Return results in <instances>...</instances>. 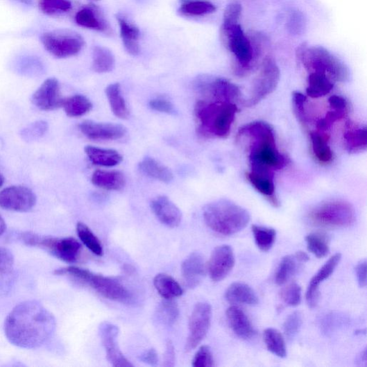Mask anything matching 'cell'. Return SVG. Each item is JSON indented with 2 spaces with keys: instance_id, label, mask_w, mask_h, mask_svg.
<instances>
[{
  "instance_id": "10",
  "label": "cell",
  "mask_w": 367,
  "mask_h": 367,
  "mask_svg": "<svg viewBox=\"0 0 367 367\" xmlns=\"http://www.w3.org/2000/svg\"><path fill=\"white\" fill-rule=\"evenodd\" d=\"M45 49L58 58H70L78 54L85 45L83 37L70 30H56L41 36Z\"/></svg>"
},
{
  "instance_id": "54",
  "label": "cell",
  "mask_w": 367,
  "mask_h": 367,
  "mask_svg": "<svg viewBox=\"0 0 367 367\" xmlns=\"http://www.w3.org/2000/svg\"><path fill=\"white\" fill-rule=\"evenodd\" d=\"M151 109L154 111L165 113L173 114L175 112L174 105L170 101L162 99H155L149 102Z\"/></svg>"
},
{
  "instance_id": "16",
  "label": "cell",
  "mask_w": 367,
  "mask_h": 367,
  "mask_svg": "<svg viewBox=\"0 0 367 367\" xmlns=\"http://www.w3.org/2000/svg\"><path fill=\"white\" fill-rule=\"evenodd\" d=\"M64 99L61 96L60 83L55 78L46 80L33 94L32 101L39 110L53 111L62 107Z\"/></svg>"
},
{
  "instance_id": "7",
  "label": "cell",
  "mask_w": 367,
  "mask_h": 367,
  "mask_svg": "<svg viewBox=\"0 0 367 367\" xmlns=\"http://www.w3.org/2000/svg\"><path fill=\"white\" fill-rule=\"evenodd\" d=\"M314 225L328 228H343L352 226L356 221L354 207L348 202L332 200L314 207L308 214Z\"/></svg>"
},
{
  "instance_id": "27",
  "label": "cell",
  "mask_w": 367,
  "mask_h": 367,
  "mask_svg": "<svg viewBox=\"0 0 367 367\" xmlns=\"http://www.w3.org/2000/svg\"><path fill=\"white\" fill-rule=\"evenodd\" d=\"M313 153L317 161L322 164H330L334 160V154L329 144L330 137L323 132L314 131L310 133Z\"/></svg>"
},
{
  "instance_id": "18",
  "label": "cell",
  "mask_w": 367,
  "mask_h": 367,
  "mask_svg": "<svg viewBox=\"0 0 367 367\" xmlns=\"http://www.w3.org/2000/svg\"><path fill=\"white\" fill-rule=\"evenodd\" d=\"M80 131L92 140H117L126 134V128L121 125L111 123H97L85 121L79 125Z\"/></svg>"
},
{
  "instance_id": "55",
  "label": "cell",
  "mask_w": 367,
  "mask_h": 367,
  "mask_svg": "<svg viewBox=\"0 0 367 367\" xmlns=\"http://www.w3.org/2000/svg\"><path fill=\"white\" fill-rule=\"evenodd\" d=\"M331 109L334 111L349 113L350 105L347 99L342 96H332L329 99Z\"/></svg>"
},
{
  "instance_id": "48",
  "label": "cell",
  "mask_w": 367,
  "mask_h": 367,
  "mask_svg": "<svg viewBox=\"0 0 367 367\" xmlns=\"http://www.w3.org/2000/svg\"><path fill=\"white\" fill-rule=\"evenodd\" d=\"M348 114L347 112L332 110L325 117L318 121L316 123L318 131L323 133L328 131L335 122L346 117Z\"/></svg>"
},
{
  "instance_id": "17",
  "label": "cell",
  "mask_w": 367,
  "mask_h": 367,
  "mask_svg": "<svg viewBox=\"0 0 367 367\" xmlns=\"http://www.w3.org/2000/svg\"><path fill=\"white\" fill-rule=\"evenodd\" d=\"M234 266V256L232 248L228 245H223L212 251L208 262L207 271L213 282H219L229 275Z\"/></svg>"
},
{
  "instance_id": "6",
  "label": "cell",
  "mask_w": 367,
  "mask_h": 367,
  "mask_svg": "<svg viewBox=\"0 0 367 367\" xmlns=\"http://www.w3.org/2000/svg\"><path fill=\"white\" fill-rule=\"evenodd\" d=\"M296 56L310 73L325 74L331 80L341 83L350 79V72L346 65L325 48H309L303 43L298 46Z\"/></svg>"
},
{
  "instance_id": "39",
  "label": "cell",
  "mask_w": 367,
  "mask_h": 367,
  "mask_svg": "<svg viewBox=\"0 0 367 367\" xmlns=\"http://www.w3.org/2000/svg\"><path fill=\"white\" fill-rule=\"evenodd\" d=\"M264 339L270 352L280 358L287 357L286 341L282 333L277 330L269 328L265 330Z\"/></svg>"
},
{
  "instance_id": "1",
  "label": "cell",
  "mask_w": 367,
  "mask_h": 367,
  "mask_svg": "<svg viewBox=\"0 0 367 367\" xmlns=\"http://www.w3.org/2000/svg\"><path fill=\"white\" fill-rule=\"evenodd\" d=\"M56 330L54 316L37 300L16 306L8 316L5 332L15 346L36 349L49 342Z\"/></svg>"
},
{
  "instance_id": "43",
  "label": "cell",
  "mask_w": 367,
  "mask_h": 367,
  "mask_svg": "<svg viewBox=\"0 0 367 367\" xmlns=\"http://www.w3.org/2000/svg\"><path fill=\"white\" fill-rule=\"evenodd\" d=\"M76 231L80 240L86 248L98 256L103 255V250L101 241L87 225L78 223Z\"/></svg>"
},
{
  "instance_id": "4",
  "label": "cell",
  "mask_w": 367,
  "mask_h": 367,
  "mask_svg": "<svg viewBox=\"0 0 367 367\" xmlns=\"http://www.w3.org/2000/svg\"><path fill=\"white\" fill-rule=\"evenodd\" d=\"M203 217L207 225L214 232L231 235L243 230L250 221L249 212L228 200L210 203L203 209Z\"/></svg>"
},
{
  "instance_id": "37",
  "label": "cell",
  "mask_w": 367,
  "mask_h": 367,
  "mask_svg": "<svg viewBox=\"0 0 367 367\" xmlns=\"http://www.w3.org/2000/svg\"><path fill=\"white\" fill-rule=\"evenodd\" d=\"M298 264H301L294 255H287L280 261L275 273V283L279 286L287 284L297 273Z\"/></svg>"
},
{
  "instance_id": "53",
  "label": "cell",
  "mask_w": 367,
  "mask_h": 367,
  "mask_svg": "<svg viewBox=\"0 0 367 367\" xmlns=\"http://www.w3.org/2000/svg\"><path fill=\"white\" fill-rule=\"evenodd\" d=\"M305 18L300 12H293L290 16L289 28L293 34H300L305 28Z\"/></svg>"
},
{
  "instance_id": "63",
  "label": "cell",
  "mask_w": 367,
  "mask_h": 367,
  "mask_svg": "<svg viewBox=\"0 0 367 367\" xmlns=\"http://www.w3.org/2000/svg\"><path fill=\"white\" fill-rule=\"evenodd\" d=\"M5 183V178L4 176L0 173V188H1Z\"/></svg>"
},
{
  "instance_id": "58",
  "label": "cell",
  "mask_w": 367,
  "mask_h": 367,
  "mask_svg": "<svg viewBox=\"0 0 367 367\" xmlns=\"http://www.w3.org/2000/svg\"><path fill=\"white\" fill-rule=\"evenodd\" d=\"M140 359L148 364L156 365L158 362V355L155 349H150L141 355Z\"/></svg>"
},
{
  "instance_id": "57",
  "label": "cell",
  "mask_w": 367,
  "mask_h": 367,
  "mask_svg": "<svg viewBox=\"0 0 367 367\" xmlns=\"http://www.w3.org/2000/svg\"><path fill=\"white\" fill-rule=\"evenodd\" d=\"M176 361V352L173 343L168 341L166 345V351L164 355V366H174Z\"/></svg>"
},
{
  "instance_id": "25",
  "label": "cell",
  "mask_w": 367,
  "mask_h": 367,
  "mask_svg": "<svg viewBox=\"0 0 367 367\" xmlns=\"http://www.w3.org/2000/svg\"><path fill=\"white\" fill-rule=\"evenodd\" d=\"M225 298L230 304L256 306L259 300L254 290L248 285L236 282L232 284L225 292Z\"/></svg>"
},
{
  "instance_id": "26",
  "label": "cell",
  "mask_w": 367,
  "mask_h": 367,
  "mask_svg": "<svg viewBox=\"0 0 367 367\" xmlns=\"http://www.w3.org/2000/svg\"><path fill=\"white\" fill-rule=\"evenodd\" d=\"M117 20L120 27L121 37L126 51L134 56H138L140 52L139 37L140 31L135 25L128 23L123 17L118 15Z\"/></svg>"
},
{
  "instance_id": "41",
  "label": "cell",
  "mask_w": 367,
  "mask_h": 367,
  "mask_svg": "<svg viewBox=\"0 0 367 367\" xmlns=\"http://www.w3.org/2000/svg\"><path fill=\"white\" fill-rule=\"evenodd\" d=\"M180 315L178 304L173 299H165L159 305L156 313L157 320L162 325L170 327L175 325Z\"/></svg>"
},
{
  "instance_id": "9",
  "label": "cell",
  "mask_w": 367,
  "mask_h": 367,
  "mask_svg": "<svg viewBox=\"0 0 367 367\" xmlns=\"http://www.w3.org/2000/svg\"><path fill=\"white\" fill-rule=\"evenodd\" d=\"M221 34L225 44L236 58V74L240 76L246 75L251 70L252 62L255 57L250 40L239 24L223 25Z\"/></svg>"
},
{
  "instance_id": "61",
  "label": "cell",
  "mask_w": 367,
  "mask_h": 367,
  "mask_svg": "<svg viewBox=\"0 0 367 367\" xmlns=\"http://www.w3.org/2000/svg\"><path fill=\"white\" fill-rule=\"evenodd\" d=\"M6 223L3 219L2 216L0 215V236H1L6 230Z\"/></svg>"
},
{
  "instance_id": "51",
  "label": "cell",
  "mask_w": 367,
  "mask_h": 367,
  "mask_svg": "<svg viewBox=\"0 0 367 367\" xmlns=\"http://www.w3.org/2000/svg\"><path fill=\"white\" fill-rule=\"evenodd\" d=\"M242 10L241 5L239 3L230 4L225 10L223 25L228 26L239 24Z\"/></svg>"
},
{
  "instance_id": "23",
  "label": "cell",
  "mask_w": 367,
  "mask_h": 367,
  "mask_svg": "<svg viewBox=\"0 0 367 367\" xmlns=\"http://www.w3.org/2000/svg\"><path fill=\"white\" fill-rule=\"evenodd\" d=\"M226 316L232 330L237 336L248 340L255 336L256 332L250 321L239 307H230L226 311Z\"/></svg>"
},
{
  "instance_id": "20",
  "label": "cell",
  "mask_w": 367,
  "mask_h": 367,
  "mask_svg": "<svg viewBox=\"0 0 367 367\" xmlns=\"http://www.w3.org/2000/svg\"><path fill=\"white\" fill-rule=\"evenodd\" d=\"M206 266L200 253H191L182 265V274L185 286L194 289L200 285L205 275Z\"/></svg>"
},
{
  "instance_id": "42",
  "label": "cell",
  "mask_w": 367,
  "mask_h": 367,
  "mask_svg": "<svg viewBox=\"0 0 367 367\" xmlns=\"http://www.w3.org/2000/svg\"><path fill=\"white\" fill-rule=\"evenodd\" d=\"M252 231L259 249L267 252L272 248L276 239V231L273 228L253 225Z\"/></svg>"
},
{
  "instance_id": "49",
  "label": "cell",
  "mask_w": 367,
  "mask_h": 367,
  "mask_svg": "<svg viewBox=\"0 0 367 367\" xmlns=\"http://www.w3.org/2000/svg\"><path fill=\"white\" fill-rule=\"evenodd\" d=\"M194 367H212L214 366V361L210 348L202 346L194 356L192 361Z\"/></svg>"
},
{
  "instance_id": "47",
  "label": "cell",
  "mask_w": 367,
  "mask_h": 367,
  "mask_svg": "<svg viewBox=\"0 0 367 367\" xmlns=\"http://www.w3.org/2000/svg\"><path fill=\"white\" fill-rule=\"evenodd\" d=\"M49 128L48 123L43 121H36L24 128L21 133L22 137L26 141H33L42 137Z\"/></svg>"
},
{
  "instance_id": "13",
  "label": "cell",
  "mask_w": 367,
  "mask_h": 367,
  "mask_svg": "<svg viewBox=\"0 0 367 367\" xmlns=\"http://www.w3.org/2000/svg\"><path fill=\"white\" fill-rule=\"evenodd\" d=\"M211 319L212 307L208 303L200 302L194 307L189 321L186 352L196 349L203 341L210 330Z\"/></svg>"
},
{
  "instance_id": "3",
  "label": "cell",
  "mask_w": 367,
  "mask_h": 367,
  "mask_svg": "<svg viewBox=\"0 0 367 367\" xmlns=\"http://www.w3.org/2000/svg\"><path fill=\"white\" fill-rule=\"evenodd\" d=\"M239 112L235 103L200 99L194 106V116L198 124L199 135L205 138L226 139Z\"/></svg>"
},
{
  "instance_id": "12",
  "label": "cell",
  "mask_w": 367,
  "mask_h": 367,
  "mask_svg": "<svg viewBox=\"0 0 367 367\" xmlns=\"http://www.w3.org/2000/svg\"><path fill=\"white\" fill-rule=\"evenodd\" d=\"M196 85L205 99L234 103L241 95L239 86L224 78L202 76L198 78Z\"/></svg>"
},
{
  "instance_id": "36",
  "label": "cell",
  "mask_w": 367,
  "mask_h": 367,
  "mask_svg": "<svg viewBox=\"0 0 367 367\" xmlns=\"http://www.w3.org/2000/svg\"><path fill=\"white\" fill-rule=\"evenodd\" d=\"M62 107L69 117H80L93 109L91 101L83 95H75L64 99Z\"/></svg>"
},
{
  "instance_id": "33",
  "label": "cell",
  "mask_w": 367,
  "mask_h": 367,
  "mask_svg": "<svg viewBox=\"0 0 367 367\" xmlns=\"http://www.w3.org/2000/svg\"><path fill=\"white\" fill-rule=\"evenodd\" d=\"M154 285L164 299H173L183 294V289L177 280L169 275L160 273L154 279Z\"/></svg>"
},
{
  "instance_id": "5",
  "label": "cell",
  "mask_w": 367,
  "mask_h": 367,
  "mask_svg": "<svg viewBox=\"0 0 367 367\" xmlns=\"http://www.w3.org/2000/svg\"><path fill=\"white\" fill-rule=\"evenodd\" d=\"M55 273L67 275L76 282L87 285L107 299L124 305L134 303L133 292L117 278L97 275L76 266L60 268L56 270Z\"/></svg>"
},
{
  "instance_id": "62",
  "label": "cell",
  "mask_w": 367,
  "mask_h": 367,
  "mask_svg": "<svg viewBox=\"0 0 367 367\" xmlns=\"http://www.w3.org/2000/svg\"><path fill=\"white\" fill-rule=\"evenodd\" d=\"M17 1L26 6H32L33 4L34 0H17Z\"/></svg>"
},
{
  "instance_id": "52",
  "label": "cell",
  "mask_w": 367,
  "mask_h": 367,
  "mask_svg": "<svg viewBox=\"0 0 367 367\" xmlns=\"http://www.w3.org/2000/svg\"><path fill=\"white\" fill-rule=\"evenodd\" d=\"M12 253L6 248H0V275L10 273L14 266Z\"/></svg>"
},
{
  "instance_id": "21",
  "label": "cell",
  "mask_w": 367,
  "mask_h": 367,
  "mask_svg": "<svg viewBox=\"0 0 367 367\" xmlns=\"http://www.w3.org/2000/svg\"><path fill=\"white\" fill-rule=\"evenodd\" d=\"M154 214L164 225L174 228L182 221V212L178 206L166 196H160L151 203Z\"/></svg>"
},
{
  "instance_id": "38",
  "label": "cell",
  "mask_w": 367,
  "mask_h": 367,
  "mask_svg": "<svg viewBox=\"0 0 367 367\" xmlns=\"http://www.w3.org/2000/svg\"><path fill=\"white\" fill-rule=\"evenodd\" d=\"M306 242L309 251L318 258L327 256L330 252V239L325 233H311L306 237Z\"/></svg>"
},
{
  "instance_id": "14",
  "label": "cell",
  "mask_w": 367,
  "mask_h": 367,
  "mask_svg": "<svg viewBox=\"0 0 367 367\" xmlns=\"http://www.w3.org/2000/svg\"><path fill=\"white\" fill-rule=\"evenodd\" d=\"M36 196L30 188L16 185L0 191V207L15 212L31 211L36 204Z\"/></svg>"
},
{
  "instance_id": "22",
  "label": "cell",
  "mask_w": 367,
  "mask_h": 367,
  "mask_svg": "<svg viewBox=\"0 0 367 367\" xmlns=\"http://www.w3.org/2000/svg\"><path fill=\"white\" fill-rule=\"evenodd\" d=\"M246 178L250 185L263 194L275 207L280 205L275 196L274 185V172L250 171L246 174Z\"/></svg>"
},
{
  "instance_id": "31",
  "label": "cell",
  "mask_w": 367,
  "mask_h": 367,
  "mask_svg": "<svg viewBox=\"0 0 367 367\" xmlns=\"http://www.w3.org/2000/svg\"><path fill=\"white\" fill-rule=\"evenodd\" d=\"M139 169L148 177L164 183H169L173 180V174L164 165L153 158L146 157L139 164Z\"/></svg>"
},
{
  "instance_id": "11",
  "label": "cell",
  "mask_w": 367,
  "mask_h": 367,
  "mask_svg": "<svg viewBox=\"0 0 367 367\" xmlns=\"http://www.w3.org/2000/svg\"><path fill=\"white\" fill-rule=\"evenodd\" d=\"M280 76V69L274 59L270 56L266 57L260 74L254 80L250 96L245 101V106H255L271 94L277 88Z\"/></svg>"
},
{
  "instance_id": "56",
  "label": "cell",
  "mask_w": 367,
  "mask_h": 367,
  "mask_svg": "<svg viewBox=\"0 0 367 367\" xmlns=\"http://www.w3.org/2000/svg\"><path fill=\"white\" fill-rule=\"evenodd\" d=\"M357 282L360 287L366 286V259L359 262L355 268Z\"/></svg>"
},
{
  "instance_id": "35",
  "label": "cell",
  "mask_w": 367,
  "mask_h": 367,
  "mask_svg": "<svg viewBox=\"0 0 367 367\" xmlns=\"http://www.w3.org/2000/svg\"><path fill=\"white\" fill-rule=\"evenodd\" d=\"M105 94L108 100H109L113 114L119 119H126L129 116V111L121 95L120 84L116 83L108 85L105 89Z\"/></svg>"
},
{
  "instance_id": "2",
  "label": "cell",
  "mask_w": 367,
  "mask_h": 367,
  "mask_svg": "<svg viewBox=\"0 0 367 367\" xmlns=\"http://www.w3.org/2000/svg\"><path fill=\"white\" fill-rule=\"evenodd\" d=\"M239 137L250 138L249 163L251 171H272L284 168L288 159L278 150L272 126L254 121L239 129Z\"/></svg>"
},
{
  "instance_id": "34",
  "label": "cell",
  "mask_w": 367,
  "mask_h": 367,
  "mask_svg": "<svg viewBox=\"0 0 367 367\" xmlns=\"http://www.w3.org/2000/svg\"><path fill=\"white\" fill-rule=\"evenodd\" d=\"M92 59V69L98 74L111 72L115 67V57L109 49L103 46L94 47Z\"/></svg>"
},
{
  "instance_id": "60",
  "label": "cell",
  "mask_w": 367,
  "mask_h": 367,
  "mask_svg": "<svg viewBox=\"0 0 367 367\" xmlns=\"http://www.w3.org/2000/svg\"><path fill=\"white\" fill-rule=\"evenodd\" d=\"M357 362L359 364L360 366H365L366 365V350H364L363 352L360 353V355L357 357Z\"/></svg>"
},
{
  "instance_id": "40",
  "label": "cell",
  "mask_w": 367,
  "mask_h": 367,
  "mask_svg": "<svg viewBox=\"0 0 367 367\" xmlns=\"http://www.w3.org/2000/svg\"><path fill=\"white\" fill-rule=\"evenodd\" d=\"M216 7L207 0H181L179 12L185 15L202 16L211 14Z\"/></svg>"
},
{
  "instance_id": "44",
  "label": "cell",
  "mask_w": 367,
  "mask_h": 367,
  "mask_svg": "<svg viewBox=\"0 0 367 367\" xmlns=\"http://www.w3.org/2000/svg\"><path fill=\"white\" fill-rule=\"evenodd\" d=\"M40 10L47 15L69 12L72 8L70 0H39Z\"/></svg>"
},
{
  "instance_id": "45",
  "label": "cell",
  "mask_w": 367,
  "mask_h": 367,
  "mask_svg": "<svg viewBox=\"0 0 367 367\" xmlns=\"http://www.w3.org/2000/svg\"><path fill=\"white\" fill-rule=\"evenodd\" d=\"M302 323H303V318L300 312L295 311L287 317L284 323V331L289 340L291 341L297 336Z\"/></svg>"
},
{
  "instance_id": "29",
  "label": "cell",
  "mask_w": 367,
  "mask_h": 367,
  "mask_svg": "<svg viewBox=\"0 0 367 367\" xmlns=\"http://www.w3.org/2000/svg\"><path fill=\"white\" fill-rule=\"evenodd\" d=\"M92 181L95 186L106 190L119 191L126 185L124 176L117 171L97 170L94 172Z\"/></svg>"
},
{
  "instance_id": "32",
  "label": "cell",
  "mask_w": 367,
  "mask_h": 367,
  "mask_svg": "<svg viewBox=\"0 0 367 367\" xmlns=\"http://www.w3.org/2000/svg\"><path fill=\"white\" fill-rule=\"evenodd\" d=\"M334 89L332 80L325 74L310 73L308 77L307 94L312 99H318L329 94Z\"/></svg>"
},
{
  "instance_id": "64",
  "label": "cell",
  "mask_w": 367,
  "mask_h": 367,
  "mask_svg": "<svg viewBox=\"0 0 367 367\" xmlns=\"http://www.w3.org/2000/svg\"><path fill=\"white\" fill-rule=\"evenodd\" d=\"M94 1H97V0H94Z\"/></svg>"
},
{
  "instance_id": "8",
  "label": "cell",
  "mask_w": 367,
  "mask_h": 367,
  "mask_svg": "<svg viewBox=\"0 0 367 367\" xmlns=\"http://www.w3.org/2000/svg\"><path fill=\"white\" fill-rule=\"evenodd\" d=\"M19 239L29 246L44 249L60 260L69 264L78 262L82 246L74 237H53L40 235L31 232H23Z\"/></svg>"
},
{
  "instance_id": "28",
  "label": "cell",
  "mask_w": 367,
  "mask_h": 367,
  "mask_svg": "<svg viewBox=\"0 0 367 367\" xmlns=\"http://www.w3.org/2000/svg\"><path fill=\"white\" fill-rule=\"evenodd\" d=\"M85 153L89 160L95 165L102 167H114L119 164L122 156L114 149H105L94 146H86Z\"/></svg>"
},
{
  "instance_id": "59",
  "label": "cell",
  "mask_w": 367,
  "mask_h": 367,
  "mask_svg": "<svg viewBox=\"0 0 367 367\" xmlns=\"http://www.w3.org/2000/svg\"><path fill=\"white\" fill-rule=\"evenodd\" d=\"M295 256L298 259V261L301 264L307 263L309 261V256L304 251L297 252L295 254Z\"/></svg>"
},
{
  "instance_id": "15",
  "label": "cell",
  "mask_w": 367,
  "mask_h": 367,
  "mask_svg": "<svg viewBox=\"0 0 367 367\" xmlns=\"http://www.w3.org/2000/svg\"><path fill=\"white\" fill-rule=\"evenodd\" d=\"M99 334L108 360L116 367H131L133 365L124 357L117 344L119 329L110 323L103 322Z\"/></svg>"
},
{
  "instance_id": "30",
  "label": "cell",
  "mask_w": 367,
  "mask_h": 367,
  "mask_svg": "<svg viewBox=\"0 0 367 367\" xmlns=\"http://www.w3.org/2000/svg\"><path fill=\"white\" fill-rule=\"evenodd\" d=\"M76 24L85 28L105 31L107 24L99 10L94 7H85L76 15Z\"/></svg>"
},
{
  "instance_id": "46",
  "label": "cell",
  "mask_w": 367,
  "mask_h": 367,
  "mask_svg": "<svg viewBox=\"0 0 367 367\" xmlns=\"http://www.w3.org/2000/svg\"><path fill=\"white\" fill-rule=\"evenodd\" d=\"M280 298L287 305L297 307L301 302V288L298 284L292 283L280 292Z\"/></svg>"
},
{
  "instance_id": "24",
  "label": "cell",
  "mask_w": 367,
  "mask_h": 367,
  "mask_svg": "<svg viewBox=\"0 0 367 367\" xmlns=\"http://www.w3.org/2000/svg\"><path fill=\"white\" fill-rule=\"evenodd\" d=\"M345 146L350 154L363 152L367 146V130L366 126H359L348 123L347 129L343 134Z\"/></svg>"
},
{
  "instance_id": "19",
  "label": "cell",
  "mask_w": 367,
  "mask_h": 367,
  "mask_svg": "<svg viewBox=\"0 0 367 367\" xmlns=\"http://www.w3.org/2000/svg\"><path fill=\"white\" fill-rule=\"evenodd\" d=\"M341 255L340 253L333 255L310 280L306 293L307 302L309 308L314 309L317 306L320 298V284L329 278L334 272L341 262Z\"/></svg>"
},
{
  "instance_id": "50",
  "label": "cell",
  "mask_w": 367,
  "mask_h": 367,
  "mask_svg": "<svg viewBox=\"0 0 367 367\" xmlns=\"http://www.w3.org/2000/svg\"><path fill=\"white\" fill-rule=\"evenodd\" d=\"M293 105L295 114L299 121L304 125L307 124V117L305 111L307 96L300 92H293Z\"/></svg>"
}]
</instances>
